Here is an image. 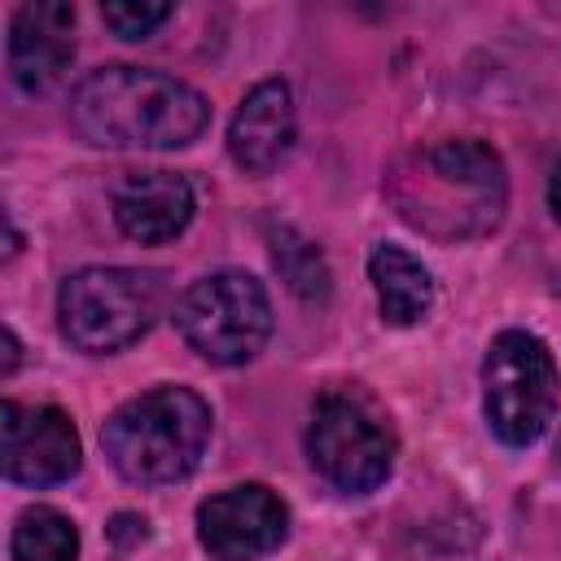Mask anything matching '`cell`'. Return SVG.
Masks as SVG:
<instances>
[{
	"mask_svg": "<svg viewBox=\"0 0 561 561\" xmlns=\"http://www.w3.org/2000/svg\"><path fill=\"white\" fill-rule=\"evenodd\" d=\"M210 123V101L149 66H101L70 92V127L96 149H184Z\"/></svg>",
	"mask_w": 561,
	"mask_h": 561,
	"instance_id": "1",
	"label": "cell"
},
{
	"mask_svg": "<svg viewBox=\"0 0 561 561\" xmlns=\"http://www.w3.org/2000/svg\"><path fill=\"white\" fill-rule=\"evenodd\" d=\"M390 202L421 237H486L500 228L508 206L504 158L482 140H430L394 167Z\"/></svg>",
	"mask_w": 561,
	"mask_h": 561,
	"instance_id": "2",
	"label": "cell"
},
{
	"mask_svg": "<svg viewBox=\"0 0 561 561\" xmlns=\"http://www.w3.org/2000/svg\"><path fill=\"white\" fill-rule=\"evenodd\" d=\"M210 443V403L188 386H153L101 425V447L110 465L136 486L184 482Z\"/></svg>",
	"mask_w": 561,
	"mask_h": 561,
	"instance_id": "3",
	"label": "cell"
},
{
	"mask_svg": "<svg viewBox=\"0 0 561 561\" xmlns=\"http://www.w3.org/2000/svg\"><path fill=\"white\" fill-rule=\"evenodd\" d=\"M399 456L390 416L355 386H333L316 399L307 421V460L311 469L346 495L377 491Z\"/></svg>",
	"mask_w": 561,
	"mask_h": 561,
	"instance_id": "4",
	"label": "cell"
},
{
	"mask_svg": "<svg viewBox=\"0 0 561 561\" xmlns=\"http://www.w3.org/2000/svg\"><path fill=\"white\" fill-rule=\"evenodd\" d=\"M162 311V280L136 267H79L57 289L61 337L83 355H114L140 342Z\"/></svg>",
	"mask_w": 561,
	"mask_h": 561,
	"instance_id": "5",
	"label": "cell"
},
{
	"mask_svg": "<svg viewBox=\"0 0 561 561\" xmlns=\"http://www.w3.org/2000/svg\"><path fill=\"white\" fill-rule=\"evenodd\" d=\"M557 359L543 337L526 329H504L482 359V408L500 443L530 447L557 416Z\"/></svg>",
	"mask_w": 561,
	"mask_h": 561,
	"instance_id": "6",
	"label": "cell"
},
{
	"mask_svg": "<svg viewBox=\"0 0 561 561\" xmlns=\"http://www.w3.org/2000/svg\"><path fill=\"white\" fill-rule=\"evenodd\" d=\"M175 329L210 364H245L272 337V298L259 276L224 267L184 289Z\"/></svg>",
	"mask_w": 561,
	"mask_h": 561,
	"instance_id": "7",
	"label": "cell"
},
{
	"mask_svg": "<svg viewBox=\"0 0 561 561\" xmlns=\"http://www.w3.org/2000/svg\"><path fill=\"white\" fill-rule=\"evenodd\" d=\"M0 465L13 486H57L83 465L70 412L53 403H0Z\"/></svg>",
	"mask_w": 561,
	"mask_h": 561,
	"instance_id": "8",
	"label": "cell"
},
{
	"mask_svg": "<svg viewBox=\"0 0 561 561\" xmlns=\"http://www.w3.org/2000/svg\"><path fill=\"white\" fill-rule=\"evenodd\" d=\"M289 508L263 482L215 491L197 504V539L215 561H254L285 543Z\"/></svg>",
	"mask_w": 561,
	"mask_h": 561,
	"instance_id": "9",
	"label": "cell"
},
{
	"mask_svg": "<svg viewBox=\"0 0 561 561\" xmlns=\"http://www.w3.org/2000/svg\"><path fill=\"white\" fill-rule=\"evenodd\" d=\"M9 79L22 92H48L75 57V9L61 0H31L9 22Z\"/></svg>",
	"mask_w": 561,
	"mask_h": 561,
	"instance_id": "10",
	"label": "cell"
},
{
	"mask_svg": "<svg viewBox=\"0 0 561 561\" xmlns=\"http://www.w3.org/2000/svg\"><path fill=\"white\" fill-rule=\"evenodd\" d=\"M110 206H114V224L123 237L140 241V245H162V241H175L188 219H193V184L175 171H127L114 193H110Z\"/></svg>",
	"mask_w": 561,
	"mask_h": 561,
	"instance_id": "11",
	"label": "cell"
},
{
	"mask_svg": "<svg viewBox=\"0 0 561 561\" xmlns=\"http://www.w3.org/2000/svg\"><path fill=\"white\" fill-rule=\"evenodd\" d=\"M298 136V118H294V96L285 79H263L254 83L228 127V153L245 175H267L276 171Z\"/></svg>",
	"mask_w": 561,
	"mask_h": 561,
	"instance_id": "12",
	"label": "cell"
},
{
	"mask_svg": "<svg viewBox=\"0 0 561 561\" xmlns=\"http://www.w3.org/2000/svg\"><path fill=\"white\" fill-rule=\"evenodd\" d=\"M368 280L377 289V307H381V320L394 324V329H408L416 320H425V311L434 307V280H430V267L408 254L403 245H377L368 254Z\"/></svg>",
	"mask_w": 561,
	"mask_h": 561,
	"instance_id": "13",
	"label": "cell"
},
{
	"mask_svg": "<svg viewBox=\"0 0 561 561\" xmlns=\"http://www.w3.org/2000/svg\"><path fill=\"white\" fill-rule=\"evenodd\" d=\"M9 557L13 561H79V530L61 508L35 504L13 522Z\"/></svg>",
	"mask_w": 561,
	"mask_h": 561,
	"instance_id": "14",
	"label": "cell"
},
{
	"mask_svg": "<svg viewBox=\"0 0 561 561\" xmlns=\"http://www.w3.org/2000/svg\"><path fill=\"white\" fill-rule=\"evenodd\" d=\"M267 237H272V263L289 280V289L302 302H324L329 298V267H324L320 250L307 237H298L289 224H272Z\"/></svg>",
	"mask_w": 561,
	"mask_h": 561,
	"instance_id": "15",
	"label": "cell"
},
{
	"mask_svg": "<svg viewBox=\"0 0 561 561\" xmlns=\"http://www.w3.org/2000/svg\"><path fill=\"white\" fill-rule=\"evenodd\" d=\"M175 9L171 4H153V0H114V4H101V18L114 35L123 39H149Z\"/></svg>",
	"mask_w": 561,
	"mask_h": 561,
	"instance_id": "16",
	"label": "cell"
},
{
	"mask_svg": "<svg viewBox=\"0 0 561 561\" xmlns=\"http://www.w3.org/2000/svg\"><path fill=\"white\" fill-rule=\"evenodd\" d=\"M110 535L118 539V543H140V539H149V522L145 517H136V513H118L114 517V526H110Z\"/></svg>",
	"mask_w": 561,
	"mask_h": 561,
	"instance_id": "17",
	"label": "cell"
},
{
	"mask_svg": "<svg viewBox=\"0 0 561 561\" xmlns=\"http://www.w3.org/2000/svg\"><path fill=\"white\" fill-rule=\"evenodd\" d=\"M18 355H22V346H18V333H13V329H4V377H13V368H18Z\"/></svg>",
	"mask_w": 561,
	"mask_h": 561,
	"instance_id": "18",
	"label": "cell"
},
{
	"mask_svg": "<svg viewBox=\"0 0 561 561\" xmlns=\"http://www.w3.org/2000/svg\"><path fill=\"white\" fill-rule=\"evenodd\" d=\"M548 202H552V215L561 219V162H557V171H552V180H548Z\"/></svg>",
	"mask_w": 561,
	"mask_h": 561,
	"instance_id": "19",
	"label": "cell"
}]
</instances>
